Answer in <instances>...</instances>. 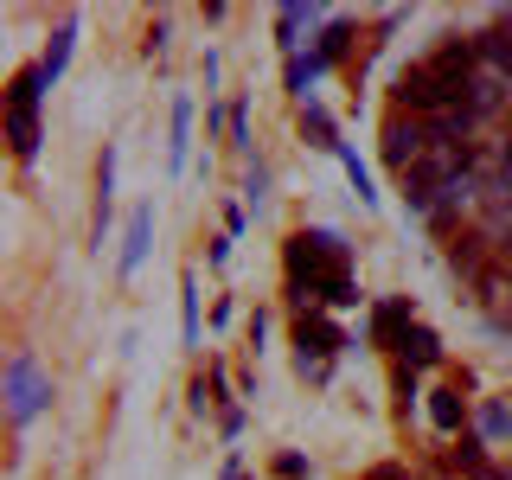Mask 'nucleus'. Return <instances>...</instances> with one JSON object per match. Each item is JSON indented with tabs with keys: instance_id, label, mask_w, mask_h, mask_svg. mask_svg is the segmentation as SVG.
Masks as SVG:
<instances>
[{
	"instance_id": "nucleus-1",
	"label": "nucleus",
	"mask_w": 512,
	"mask_h": 480,
	"mask_svg": "<svg viewBox=\"0 0 512 480\" xmlns=\"http://www.w3.org/2000/svg\"><path fill=\"white\" fill-rule=\"evenodd\" d=\"M288 288L295 301H327V308H352L359 288L346 276V237L340 231H295L288 237Z\"/></svg>"
},
{
	"instance_id": "nucleus-2",
	"label": "nucleus",
	"mask_w": 512,
	"mask_h": 480,
	"mask_svg": "<svg viewBox=\"0 0 512 480\" xmlns=\"http://www.w3.org/2000/svg\"><path fill=\"white\" fill-rule=\"evenodd\" d=\"M39 90H45L39 64L13 71V84H7V148H13V160L39 154Z\"/></svg>"
},
{
	"instance_id": "nucleus-3",
	"label": "nucleus",
	"mask_w": 512,
	"mask_h": 480,
	"mask_svg": "<svg viewBox=\"0 0 512 480\" xmlns=\"http://www.w3.org/2000/svg\"><path fill=\"white\" fill-rule=\"evenodd\" d=\"M295 346H301V352H295V372L320 384V378L333 372V352L346 346V333L333 327L327 314H301V320H295Z\"/></svg>"
},
{
	"instance_id": "nucleus-4",
	"label": "nucleus",
	"mask_w": 512,
	"mask_h": 480,
	"mask_svg": "<svg viewBox=\"0 0 512 480\" xmlns=\"http://www.w3.org/2000/svg\"><path fill=\"white\" fill-rule=\"evenodd\" d=\"M45 397H52V378L39 372V359H32V352H13L7 359V416L26 429L32 416L45 410Z\"/></svg>"
},
{
	"instance_id": "nucleus-5",
	"label": "nucleus",
	"mask_w": 512,
	"mask_h": 480,
	"mask_svg": "<svg viewBox=\"0 0 512 480\" xmlns=\"http://www.w3.org/2000/svg\"><path fill=\"white\" fill-rule=\"evenodd\" d=\"M429 141H436V128H429L423 116H404V109H397V116L384 122V160H391L397 173H410L416 160L429 154Z\"/></svg>"
},
{
	"instance_id": "nucleus-6",
	"label": "nucleus",
	"mask_w": 512,
	"mask_h": 480,
	"mask_svg": "<svg viewBox=\"0 0 512 480\" xmlns=\"http://www.w3.org/2000/svg\"><path fill=\"white\" fill-rule=\"evenodd\" d=\"M512 96V84L500 71H493V64H474V77H468V90H461V109H468V116L480 122V116H493V109H500Z\"/></svg>"
},
{
	"instance_id": "nucleus-7",
	"label": "nucleus",
	"mask_w": 512,
	"mask_h": 480,
	"mask_svg": "<svg viewBox=\"0 0 512 480\" xmlns=\"http://www.w3.org/2000/svg\"><path fill=\"white\" fill-rule=\"evenodd\" d=\"M148 244H154V205L148 199H141L135 205V212H128V237H122V276H135V269H141V256H148Z\"/></svg>"
},
{
	"instance_id": "nucleus-8",
	"label": "nucleus",
	"mask_w": 512,
	"mask_h": 480,
	"mask_svg": "<svg viewBox=\"0 0 512 480\" xmlns=\"http://www.w3.org/2000/svg\"><path fill=\"white\" fill-rule=\"evenodd\" d=\"M410 327H416V320H410V301H384V308L372 314V340H384V346H397Z\"/></svg>"
},
{
	"instance_id": "nucleus-9",
	"label": "nucleus",
	"mask_w": 512,
	"mask_h": 480,
	"mask_svg": "<svg viewBox=\"0 0 512 480\" xmlns=\"http://www.w3.org/2000/svg\"><path fill=\"white\" fill-rule=\"evenodd\" d=\"M71 39H77V20H64L52 32V45H45V58H39V77H45V84H58V77H64V64H71Z\"/></svg>"
},
{
	"instance_id": "nucleus-10",
	"label": "nucleus",
	"mask_w": 512,
	"mask_h": 480,
	"mask_svg": "<svg viewBox=\"0 0 512 480\" xmlns=\"http://www.w3.org/2000/svg\"><path fill=\"white\" fill-rule=\"evenodd\" d=\"M301 135H308L314 148H327V154H340V148H346V141L333 135V116H327L320 103H308V109H301Z\"/></svg>"
},
{
	"instance_id": "nucleus-11",
	"label": "nucleus",
	"mask_w": 512,
	"mask_h": 480,
	"mask_svg": "<svg viewBox=\"0 0 512 480\" xmlns=\"http://www.w3.org/2000/svg\"><path fill=\"white\" fill-rule=\"evenodd\" d=\"M397 352H404V365H436L442 359V340L429 327H410L404 340H397Z\"/></svg>"
},
{
	"instance_id": "nucleus-12",
	"label": "nucleus",
	"mask_w": 512,
	"mask_h": 480,
	"mask_svg": "<svg viewBox=\"0 0 512 480\" xmlns=\"http://www.w3.org/2000/svg\"><path fill=\"white\" fill-rule=\"evenodd\" d=\"M186 141H192V103H173V141H167V167H186Z\"/></svg>"
},
{
	"instance_id": "nucleus-13",
	"label": "nucleus",
	"mask_w": 512,
	"mask_h": 480,
	"mask_svg": "<svg viewBox=\"0 0 512 480\" xmlns=\"http://www.w3.org/2000/svg\"><path fill=\"white\" fill-rule=\"evenodd\" d=\"M429 423H436L442 436H455L461 429V397L455 391H429Z\"/></svg>"
},
{
	"instance_id": "nucleus-14",
	"label": "nucleus",
	"mask_w": 512,
	"mask_h": 480,
	"mask_svg": "<svg viewBox=\"0 0 512 480\" xmlns=\"http://www.w3.org/2000/svg\"><path fill=\"white\" fill-rule=\"evenodd\" d=\"M320 71H327V58H320V52H308V58H288V90H295V96H308V84H314V77Z\"/></svg>"
},
{
	"instance_id": "nucleus-15",
	"label": "nucleus",
	"mask_w": 512,
	"mask_h": 480,
	"mask_svg": "<svg viewBox=\"0 0 512 480\" xmlns=\"http://www.w3.org/2000/svg\"><path fill=\"white\" fill-rule=\"evenodd\" d=\"M180 314H186V346H199V276L180 282Z\"/></svg>"
},
{
	"instance_id": "nucleus-16",
	"label": "nucleus",
	"mask_w": 512,
	"mask_h": 480,
	"mask_svg": "<svg viewBox=\"0 0 512 480\" xmlns=\"http://www.w3.org/2000/svg\"><path fill=\"white\" fill-rule=\"evenodd\" d=\"M314 20H320V7H282V13H276L282 45H295V32H301V26H314Z\"/></svg>"
},
{
	"instance_id": "nucleus-17",
	"label": "nucleus",
	"mask_w": 512,
	"mask_h": 480,
	"mask_svg": "<svg viewBox=\"0 0 512 480\" xmlns=\"http://www.w3.org/2000/svg\"><path fill=\"white\" fill-rule=\"evenodd\" d=\"M340 160H346V173H352V192H359L365 205H378V192H372V173L359 167V154H352V148H340Z\"/></svg>"
},
{
	"instance_id": "nucleus-18",
	"label": "nucleus",
	"mask_w": 512,
	"mask_h": 480,
	"mask_svg": "<svg viewBox=\"0 0 512 480\" xmlns=\"http://www.w3.org/2000/svg\"><path fill=\"white\" fill-rule=\"evenodd\" d=\"M346 39H352V26H346V20H333L327 32H320V58H327V64H333V58H340V52H346Z\"/></svg>"
},
{
	"instance_id": "nucleus-19",
	"label": "nucleus",
	"mask_w": 512,
	"mask_h": 480,
	"mask_svg": "<svg viewBox=\"0 0 512 480\" xmlns=\"http://www.w3.org/2000/svg\"><path fill=\"white\" fill-rule=\"evenodd\" d=\"M480 429H487V436H512V410L506 404H487V410H480Z\"/></svg>"
},
{
	"instance_id": "nucleus-20",
	"label": "nucleus",
	"mask_w": 512,
	"mask_h": 480,
	"mask_svg": "<svg viewBox=\"0 0 512 480\" xmlns=\"http://www.w3.org/2000/svg\"><path fill=\"white\" fill-rule=\"evenodd\" d=\"M244 199L263 212V199H269V167H250V180H244Z\"/></svg>"
},
{
	"instance_id": "nucleus-21",
	"label": "nucleus",
	"mask_w": 512,
	"mask_h": 480,
	"mask_svg": "<svg viewBox=\"0 0 512 480\" xmlns=\"http://www.w3.org/2000/svg\"><path fill=\"white\" fill-rule=\"evenodd\" d=\"M455 468H461V474H480V468H487V455H480V442H461V448H455Z\"/></svg>"
},
{
	"instance_id": "nucleus-22",
	"label": "nucleus",
	"mask_w": 512,
	"mask_h": 480,
	"mask_svg": "<svg viewBox=\"0 0 512 480\" xmlns=\"http://www.w3.org/2000/svg\"><path fill=\"white\" fill-rule=\"evenodd\" d=\"M276 474L282 480H301V474H308V461H301V455H276Z\"/></svg>"
},
{
	"instance_id": "nucleus-23",
	"label": "nucleus",
	"mask_w": 512,
	"mask_h": 480,
	"mask_svg": "<svg viewBox=\"0 0 512 480\" xmlns=\"http://www.w3.org/2000/svg\"><path fill=\"white\" fill-rule=\"evenodd\" d=\"M365 480H404V468H378V474H365Z\"/></svg>"
},
{
	"instance_id": "nucleus-24",
	"label": "nucleus",
	"mask_w": 512,
	"mask_h": 480,
	"mask_svg": "<svg viewBox=\"0 0 512 480\" xmlns=\"http://www.w3.org/2000/svg\"><path fill=\"white\" fill-rule=\"evenodd\" d=\"M500 295H506V301H500V320H512V288H500Z\"/></svg>"
},
{
	"instance_id": "nucleus-25",
	"label": "nucleus",
	"mask_w": 512,
	"mask_h": 480,
	"mask_svg": "<svg viewBox=\"0 0 512 480\" xmlns=\"http://www.w3.org/2000/svg\"><path fill=\"white\" fill-rule=\"evenodd\" d=\"M224 480H250V474H244V468H224Z\"/></svg>"
}]
</instances>
